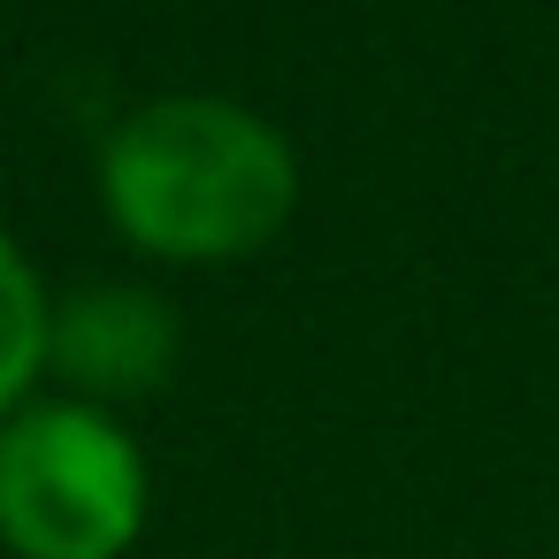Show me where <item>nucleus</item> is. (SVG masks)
<instances>
[{"label":"nucleus","instance_id":"4","mask_svg":"<svg viewBox=\"0 0 559 559\" xmlns=\"http://www.w3.org/2000/svg\"><path fill=\"white\" fill-rule=\"evenodd\" d=\"M47 322H55V299H47L39 269L24 261V246H16L9 230H0V421L39 399V376H47Z\"/></svg>","mask_w":559,"mask_h":559},{"label":"nucleus","instance_id":"1","mask_svg":"<svg viewBox=\"0 0 559 559\" xmlns=\"http://www.w3.org/2000/svg\"><path fill=\"white\" fill-rule=\"evenodd\" d=\"M108 223L177 269H215L261 253L299 207L292 139L223 93H169L131 108L100 146Z\"/></svg>","mask_w":559,"mask_h":559},{"label":"nucleus","instance_id":"2","mask_svg":"<svg viewBox=\"0 0 559 559\" xmlns=\"http://www.w3.org/2000/svg\"><path fill=\"white\" fill-rule=\"evenodd\" d=\"M146 513V452L108 406L32 399L0 421V544L16 559H123Z\"/></svg>","mask_w":559,"mask_h":559},{"label":"nucleus","instance_id":"3","mask_svg":"<svg viewBox=\"0 0 559 559\" xmlns=\"http://www.w3.org/2000/svg\"><path fill=\"white\" fill-rule=\"evenodd\" d=\"M177 368V314L146 284H85L55 299L47 322V376H62L85 406L146 399Z\"/></svg>","mask_w":559,"mask_h":559}]
</instances>
